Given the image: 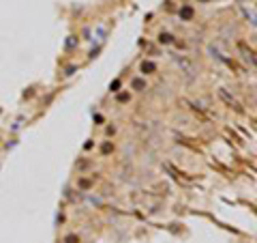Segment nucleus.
<instances>
[{
	"mask_svg": "<svg viewBox=\"0 0 257 243\" xmlns=\"http://www.w3.org/2000/svg\"><path fill=\"white\" fill-rule=\"evenodd\" d=\"M221 97H223V99H225V101H227L229 105H232V108H234V110H238V112H242V108H240V105H238V103H236V101H234V99H232V97H229V95H227L225 91H221Z\"/></svg>",
	"mask_w": 257,
	"mask_h": 243,
	"instance_id": "nucleus-1",
	"label": "nucleus"
},
{
	"mask_svg": "<svg viewBox=\"0 0 257 243\" xmlns=\"http://www.w3.org/2000/svg\"><path fill=\"white\" fill-rule=\"evenodd\" d=\"M180 17H182V20H191V17H193V9L191 7H182L180 9Z\"/></svg>",
	"mask_w": 257,
	"mask_h": 243,
	"instance_id": "nucleus-2",
	"label": "nucleus"
},
{
	"mask_svg": "<svg viewBox=\"0 0 257 243\" xmlns=\"http://www.w3.org/2000/svg\"><path fill=\"white\" fill-rule=\"evenodd\" d=\"M154 69H157V65H154V62H144V65H142V71H144V73H152V71Z\"/></svg>",
	"mask_w": 257,
	"mask_h": 243,
	"instance_id": "nucleus-3",
	"label": "nucleus"
},
{
	"mask_svg": "<svg viewBox=\"0 0 257 243\" xmlns=\"http://www.w3.org/2000/svg\"><path fill=\"white\" fill-rule=\"evenodd\" d=\"M240 50L244 52V56L249 58L251 62H255V56H253V50H246V45H244V43H240Z\"/></svg>",
	"mask_w": 257,
	"mask_h": 243,
	"instance_id": "nucleus-4",
	"label": "nucleus"
},
{
	"mask_svg": "<svg viewBox=\"0 0 257 243\" xmlns=\"http://www.w3.org/2000/svg\"><path fill=\"white\" fill-rule=\"evenodd\" d=\"M133 86L137 88V91H142V88H146V82H144V80H139V78H137V80H133Z\"/></svg>",
	"mask_w": 257,
	"mask_h": 243,
	"instance_id": "nucleus-5",
	"label": "nucleus"
},
{
	"mask_svg": "<svg viewBox=\"0 0 257 243\" xmlns=\"http://www.w3.org/2000/svg\"><path fill=\"white\" fill-rule=\"evenodd\" d=\"M159 41H161V43H171L174 39H171V34L165 32V34H161V37H159Z\"/></svg>",
	"mask_w": 257,
	"mask_h": 243,
	"instance_id": "nucleus-6",
	"label": "nucleus"
},
{
	"mask_svg": "<svg viewBox=\"0 0 257 243\" xmlns=\"http://www.w3.org/2000/svg\"><path fill=\"white\" fill-rule=\"evenodd\" d=\"M64 241H67V243H77L79 239H77L75 235H69V237H67V239H64Z\"/></svg>",
	"mask_w": 257,
	"mask_h": 243,
	"instance_id": "nucleus-7",
	"label": "nucleus"
},
{
	"mask_svg": "<svg viewBox=\"0 0 257 243\" xmlns=\"http://www.w3.org/2000/svg\"><path fill=\"white\" fill-rule=\"evenodd\" d=\"M109 88H112V91H118V88H120V80H114V82H112V86H109Z\"/></svg>",
	"mask_w": 257,
	"mask_h": 243,
	"instance_id": "nucleus-8",
	"label": "nucleus"
},
{
	"mask_svg": "<svg viewBox=\"0 0 257 243\" xmlns=\"http://www.w3.org/2000/svg\"><path fill=\"white\" fill-rule=\"evenodd\" d=\"M112 151V144H103V153H109Z\"/></svg>",
	"mask_w": 257,
	"mask_h": 243,
	"instance_id": "nucleus-9",
	"label": "nucleus"
}]
</instances>
